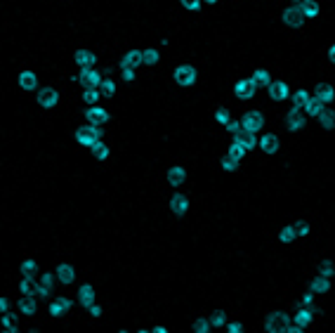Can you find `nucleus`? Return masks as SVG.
<instances>
[{"mask_svg": "<svg viewBox=\"0 0 335 333\" xmlns=\"http://www.w3.org/2000/svg\"><path fill=\"white\" fill-rule=\"evenodd\" d=\"M57 281L59 284H73L76 281V270H73V265H69V262H62V265H57Z\"/></svg>", "mask_w": 335, "mask_h": 333, "instance_id": "17", "label": "nucleus"}, {"mask_svg": "<svg viewBox=\"0 0 335 333\" xmlns=\"http://www.w3.org/2000/svg\"><path fill=\"white\" fill-rule=\"evenodd\" d=\"M312 97L307 90H298V92H293L290 95V102H293V107H298V109H302L305 104H307V99Z\"/></svg>", "mask_w": 335, "mask_h": 333, "instance_id": "37", "label": "nucleus"}, {"mask_svg": "<svg viewBox=\"0 0 335 333\" xmlns=\"http://www.w3.org/2000/svg\"><path fill=\"white\" fill-rule=\"evenodd\" d=\"M100 92H102V97H111V95H116V81H111V78H102Z\"/></svg>", "mask_w": 335, "mask_h": 333, "instance_id": "38", "label": "nucleus"}, {"mask_svg": "<svg viewBox=\"0 0 335 333\" xmlns=\"http://www.w3.org/2000/svg\"><path fill=\"white\" fill-rule=\"evenodd\" d=\"M78 303H81L83 307H88L90 303H95V286H92V284L78 286Z\"/></svg>", "mask_w": 335, "mask_h": 333, "instance_id": "24", "label": "nucleus"}, {"mask_svg": "<svg viewBox=\"0 0 335 333\" xmlns=\"http://www.w3.org/2000/svg\"><path fill=\"white\" fill-rule=\"evenodd\" d=\"M36 102L40 104L43 109H55L59 104V92L55 88H40L36 92Z\"/></svg>", "mask_w": 335, "mask_h": 333, "instance_id": "8", "label": "nucleus"}, {"mask_svg": "<svg viewBox=\"0 0 335 333\" xmlns=\"http://www.w3.org/2000/svg\"><path fill=\"white\" fill-rule=\"evenodd\" d=\"M257 83L253 81V78H241V81L234 83V95L238 99H253L255 95H257Z\"/></svg>", "mask_w": 335, "mask_h": 333, "instance_id": "5", "label": "nucleus"}, {"mask_svg": "<svg viewBox=\"0 0 335 333\" xmlns=\"http://www.w3.org/2000/svg\"><path fill=\"white\" fill-rule=\"evenodd\" d=\"M226 331H229V333H241V331H243V324H241V322H231V324L226 322Z\"/></svg>", "mask_w": 335, "mask_h": 333, "instance_id": "53", "label": "nucleus"}, {"mask_svg": "<svg viewBox=\"0 0 335 333\" xmlns=\"http://www.w3.org/2000/svg\"><path fill=\"white\" fill-rule=\"evenodd\" d=\"M307 126V116H305V111L298 107H293L286 114V128H288L290 133H300V130H305Z\"/></svg>", "mask_w": 335, "mask_h": 333, "instance_id": "4", "label": "nucleus"}, {"mask_svg": "<svg viewBox=\"0 0 335 333\" xmlns=\"http://www.w3.org/2000/svg\"><path fill=\"white\" fill-rule=\"evenodd\" d=\"M281 19H283V24L288 28H302L305 26V14H302V9L298 7H288V9H283V14H281Z\"/></svg>", "mask_w": 335, "mask_h": 333, "instance_id": "10", "label": "nucleus"}, {"mask_svg": "<svg viewBox=\"0 0 335 333\" xmlns=\"http://www.w3.org/2000/svg\"><path fill=\"white\" fill-rule=\"evenodd\" d=\"M17 83H19V88H21V90H26V92H38V90H40V88H38V76H36V71H31V69H26V71L19 73Z\"/></svg>", "mask_w": 335, "mask_h": 333, "instance_id": "12", "label": "nucleus"}, {"mask_svg": "<svg viewBox=\"0 0 335 333\" xmlns=\"http://www.w3.org/2000/svg\"><path fill=\"white\" fill-rule=\"evenodd\" d=\"M168 208H170L172 215L184 217L187 213H189V198L184 196V194H172L170 201H168Z\"/></svg>", "mask_w": 335, "mask_h": 333, "instance_id": "11", "label": "nucleus"}, {"mask_svg": "<svg viewBox=\"0 0 335 333\" xmlns=\"http://www.w3.org/2000/svg\"><path fill=\"white\" fill-rule=\"evenodd\" d=\"M309 291L314 293V296H321V293H328L331 291V279H326V277H314V279L309 281Z\"/></svg>", "mask_w": 335, "mask_h": 333, "instance_id": "23", "label": "nucleus"}, {"mask_svg": "<svg viewBox=\"0 0 335 333\" xmlns=\"http://www.w3.org/2000/svg\"><path fill=\"white\" fill-rule=\"evenodd\" d=\"M0 310H2V312H9V300L5 296L0 298Z\"/></svg>", "mask_w": 335, "mask_h": 333, "instance_id": "55", "label": "nucleus"}, {"mask_svg": "<svg viewBox=\"0 0 335 333\" xmlns=\"http://www.w3.org/2000/svg\"><path fill=\"white\" fill-rule=\"evenodd\" d=\"M224 128H226V133H231V135H238V133L243 130V128H241V121H236V118H231Z\"/></svg>", "mask_w": 335, "mask_h": 333, "instance_id": "49", "label": "nucleus"}, {"mask_svg": "<svg viewBox=\"0 0 335 333\" xmlns=\"http://www.w3.org/2000/svg\"><path fill=\"white\" fill-rule=\"evenodd\" d=\"M203 5H218V0H203Z\"/></svg>", "mask_w": 335, "mask_h": 333, "instance_id": "58", "label": "nucleus"}, {"mask_svg": "<svg viewBox=\"0 0 335 333\" xmlns=\"http://www.w3.org/2000/svg\"><path fill=\"white\" fill-rule=\"evenodd\" d=\"M210 329H213V324H210V317H199V319L194 322V331H196V333H208Z\"/></svg>", "mask_w": 335, "mask_h": 333, "instance_id": "41", "label": "nucleus"}, {"mask_svg": "<svg viewBox=\"0 0 335 333\" xmlns=\"http://www.w3.org/2000/svg\"><path fill=\"white\" fill-rule=\"evenodd\" d=\"M319 123H321V128H326V130H331V128H335V109H324L321 114H319L317 118Z\"/></svg>", "mask_w": 335, "mask_h": 333, "instance_id": "28", "label": "nucleus"}, {"mask_svg": "<svg viewBox=\"0 0 335 333\" xmlns=\"http://www.w3.org/2000/svg\"><path fill=\"white\" fill-rule=\"evenodd\" d=\"M73 81H78L83 88H100L102 73L97 69H81L78 76H73Z\"/></svg>", "mask_w": 335, "mask_h": 333, "instance_id": "6", "label": "nucleus"}, {"mask_svg": "<svg viewBox=\"0 0 335 333\" xmlns=\"http://www.w3.org/2000/svg\"><path fill=\"white\" fill-rule=\"evenodd\" d=\"M90 154L97 159V161H107V159H109V144H104L100 140V142H95L90 147Z\"/></svg>", "mask_w": 335, "mask_h": 333, "instance_id": "29", "label": "nucleus"}, {"mask_svg": "<svg viewBox=\"0 0 335 333\" xmlns=\"http://www.w3.org/2000/svg\"><path fill=\"white\" fill-rule=\"evenodd\" d=\"M120 78L125 83H132L137 78V69H130V66H127V69H120Z\"/></svg>", "mask_w": 335, "mask_h": 333, "instance_id": "48", "label": "nucleus"}, {"mask_svg": "<svg viewBox=\"0 0 335 333\" xmlns=\"http://www.w3.org/2000/svg\"><path fill=\"white\" fill-rule=\"evenodd\" d=\"M298 307H309L312 312H317V300H314V293H312V291H309V293H305V296L300 298Z\"/></svg>", "mask_w": 335, "mask_h": 333, "instance_id": "42", "label": "nucleus"}, {"mask_svg": "<svg viewBox=\"0 0 335 333\" xmlns=\"http://www.w3.org/2000/svg\"><path fill=\"white\" fill-rule=\"evenodd\" d=\"M81 97H83V102H85L88 107H92V104H97V102H100L102 92H100V88H85Z\"/></svg>", "mask_w": 335, "mask_h": 333, "instance_id": "31", "label": "nucleus"}, {"mask_svg": "<svg viewBox=\"0 0 335 333\" xmlns=\"http://www.w3.org/2000/svg\"><path fill=\"white\" fill-rule=\"evenodd\" d=\"M234 140H238V142L243 144L245 149H248V152H250V149H255V147H257V133H238V135H234Z\"/></svg>", "mask_w": 335, "mask_h": 333, "instance_id": "26", "label": "nucleus"}, {"mask_svg": "<svg viewBox=\"0 0 335 333\" xmlns=\"http://www.w3.org/2000/svg\"><path fill=\"white\" fill-rule=\"evenodd\" d=\"M326 109V104L321 102V99H317L314 95L307 99V104L302 107V111H305V116H312V118H319V114Z\"/></svg>", "mask_w": 335, "mask_h": 333, "instance_id": "22", "label": "nucleus"}, {"mask_svg": "<svg viewBox=\"0 0 335 333\" xmlns=\"http://www.w3.org/2000/svg\"><path fill=\"white\" fill-rule=\"evenodd\" d=\"M85 312H88L92 319H100V317H102V305H97V303H90V305L85 307Z\"/></svg>", "mask_w": 335, "mask_h": 333, "instance_id": "50", "label": "nucleus"}, {"mask_svg": "<svg viewBox=\"0 0 335 333\" xmlns=\"http://www.w3.org/2000/svg\"><path fill=\"white\" fill-rule=\"evenodd\" d=\"M326 57H328V62H331V64H335V43H333V45H331V47H328Z\"/></svg>", "mask_w": 335, "mask_h": 333, "instance_id": "54", "label": "nucleus"}, {"mask_svg": "<svg viewBox=\"0 0 335 333\" xmlns=\"http://www.w3.org/2000/svg\"><path fill=\"white\" fill-rule=\"evenodd\" d=\"M293 227H295V234H298V239H302V236H309V232H312V227L307 225V222H293Z\"/></svg>", "mask_w": 335, "mask_h": 333, "instance_id": "46", "label": "nucleus"}, {"mask_svg": "<svg viewBox=\"0 0 335 333\" xmlns=\"http://www.w3.org/2000/svg\"><path fill=\"white\" fill-rule=\"evenodd\" d=\"M253 81L257 83V88H269L274 78L269 76V71H267V69H255V71H253Z\"/></svg>", "mask_w": 335, "mask_h": 333, "instance_id": "27", "label": "nucleus"}, {"mask_svg": "<svg viewBox=\"0 0 335 333\" xmlns=\"http://www.w3.org/2000/svg\"><path fill=\"white\" fill-rule=\"evenodd\" d=\"M73 62H76L78 69H95L97 57H95V52H90V50H76V52H73Z\"/></svg>", "mask_w": 335, "mask_h": 333, "instance_id": "15", "label": "nucleus"}, {"mask_svg": "<svg viewBox=\"0 0 335 333\" xmlns=\"http://www.w3.org/2000/svg\"><path fill=\"white\" fill-rule=\"evenodd\" d=\"M286 322H290L288 315L286 312H279V310H274V312H269V315L264 317V329L269 333H279L283 326H286Z\"/></svg>", "mask_w": 335, "mask_h": 333, "instance_id": "7", "label": "nucleus"}, {"mask_svg": "<svg viewBox=\"0 0 335 333\" xmlns=\"http://www.w3.org/2000/svg\"><path fill=\"white\" fill-rule=\"evenodd\" d=\"M161 62V52L156 47H146L144 50V66H156Z\"/></svg>", "mask_w": 335, "mask_h": 333, "instance_id": "36", "label": "nucleus"}, {"mask_svg": "<svg viewBox=\"0 0 335 333\" xmlns=\"http://www.w3.org/2000/svg\"><path fill=\"white\" fill-rule=\"evenodd\" d=\"M279 135H274V133H264L262 137H260V149H262L264 154H269V156H272V154H276L279 152Z\"/></svg>", "mask_w": 335, "mask_h": 333, "instance_id": "18", "label": "nucleus"}, {"mask_svg": "<svg viewBox=\"0 0 335 333\" xmlns=\"http://www.w3.org/2000/svg\"><path fill=\"white\" fill-rule=\"evenodd\" d=\"M314 97L321 99L324 104H331V102L335 99V88L331 85V83H319L317 90H314Z\"/></svg>", "mask_w": 335, "mask_h": 333, "instance_id": "21", "label": "nucleus"}, {"mask_svg": "<svg viewBox=\"0 0 335 333\" xmlns=\"http://www.w3.org/2000/svg\"><path fill=\"white\" fill-rule=\"evenodd\" d=\"M210 324H213V329H222V326H226V315L222 312V310L213 312V317H210Z\"/></svg>", "mask_w": 335, "mask_h": 333, "instance_id": "43", "label": "nucleus"}, {"mask_svg": "<svg viewBox=\"0 0 335 333\" xmlns=\"http://www.w3.org/2000/svg\"><path fill=\"white\" fill-rule=\"evenodd\" d=\"M71 298H57V300H52L50 303V315L52 317H64L69 310H71Z\"/></svg>", "mask_w": 335, "mask_h": 333, "instance_id": "20", "label": "nucleus"}, {"mask_svg": "<svg viewBox=\"0 0 335 333\" xmlns=\"http://www.w3.org/2000/svg\"><path fill=\"white\" fill-rule=\"evenodd\" d=\"M241 128L245 133H260L264 128V114L262 111H248L241 118Z\"/></svg>", "mask_w": 335, "mask_h": 333, "instance_id": "3", "label": "nucleus"}, {"mask_svg": "<svg viewBox=\"0 0 335 333\" xmlns=\"http://www.w3.org/2000/svg\"><path fill=\"white\" fill-rule=\"evenodd\" d=\"M36 286H38V281H36V277H31V274H24V279L19 281V291H21V296H26V293H36Z\"/></svg>", "mask_w": 335, "mask_h": 333, "instance_id": "30", "label": "nucleus"}, {"mask_svg": "<svg viewBox=\"0 0 335 333\" xmlns=\"http://www.w3.org/2000/svg\"><path fill=\"white\" fill-rule=\"evenodd\" d=\"M85 121H88V123H95V126H104V123L109 121V111L97 107V104H92V107H88V111H85Z\"/></svg>", "mask_w": 335, "mask_h": 333, "instance_id": "14", "label": "nucleus"}, {"mask_svg": "<svg viewBox=\"0 0 335 333\" xmlns=\"http://www.w3.org/2000/svg\"><path fill=\"white\" fill-rule=\"evenodd\" d=\"M226 154H231V156H234V159H238V161H243L245 159V154H248V149H245L243 144L238 142V140H234V142L229 144V152Z\"/></svg>", "mask_w": 335, "mask_h": 333, "instance_id": "35", "label": "nucleus"}, {"mask_svg": "<svg viewBox=\"0 0 335 333\" xmlns=\"http://www.w3.org/2000/svg\"><path fill=\"white\" fill-rule=\"evenodd\" d=\"M267 92H269V99L272 102H286V99H290V85L286 81H272V85L267 88Z\"/></svg>", "mask_w": 335, "mask_h": 333, "instance_id": "9", "label": "nucleus"}, {"mask_svg": "<svg viewBox=\"0 0 335 333\" xmlns=\"http://www.w3.org/2000/svg\"><path fill=\"white\" fill-rule=\"evenodd\" d=\"M165 180H168V184H170L172 189L182 187V184L187 182V170H184V166H172V168H168Z\"/></svg>", "mask_w": 335, "mask_h": 333, "instance_id": "13", "label": "nucleus"}, {"mask_svg": "<svg viewBox=\"0 0 335 333\" xmlns=\"http://www.w3.org/2000/svg\"><path fill=\"white\" fill-rule=\"evenodd\" d=\"M180 5L187 12H199L201 7H203V0H180Z\"/></svg>", "mask_w": 335, "mask_h": 333, "instance_id": "45", "label": "nucleus"}, {"mask_svg": "<svg viewBox=\"0 0 335 333\" xmlns=\"http://www.w3.org/2000/svg\"><path fill=\"white\" fill-rule=\"evenodd\" d=\"M293 2H295V5H293V7H302V5H307V2H309V0H293Z\"/></svg>", "mask_w": 335, "mask_h": 333, "instance_id": "57", "label": "nucleus"}, {"mask_svg": "<svg viewBox=\"0 0 335 333\" xmlns=\"http://www.w3.org/2000/svg\"><path fill=\"white\" fill-rule=\"evenodd\" d=\"M73 137H76V142H78V144H83V147H88V149H90L92 144L100 142L102 137H104V130H102V126H95V123H85V126L76 128Z\"/></svg>", "mask_w": 335, "mask_h": 333, "instance_id": "1", "label": "nucleus"}, {"mask_svg": "<svg viewBox=\"0 0 335 333\" xmlns=\"http://www.w3.org/2000/svg\"><path fill=\"white\" fill-rule=\"evenodd\" d=\"M19 270H21V274H31V277H36L38 272V262L33 260V258H26V260L19 265Z\"/></svg>", "mask_w": 335, "mask_h": 333, "instance_id": "40", "label": "nucleus"}, {"mask_svg": "<svg viewBox=\"0 0 335 333\" xmlns=\"http://www.w3.org/2000/svg\"><path fill=\"white\" fill-rule=\"evenodd\" d=\"M36 293H26V296H21V300H19V312L21 315H28L33 317L38 310V303H36Z\"/></svg>", "mask_w": 335, "mask_h": 333, "instance_id": "19", "label": "nucleus"}, {"mask_svg": "<svg viewBox=\"0 0 335 333\" xmlns=\"http://www.w3.org/2000/svg\"><path fill=\"white\" fill-rule=\"evenodd\" d=\"M314 315H317V312H312L309 307H298V312H295V317H293V322H298L302 329H307V326L314 322Z\"/></svg>", "mask_w": 335, "mask_h": 333, "instance_id": "25", "label": "nucleus"}, {"mask_svg": "<svg viewBox=\"0 0 335 333\" xmlns=\"http://www.w3.org/2000/svg\"><path fill=\"white\" fill-rule=\"evenodd\" d=\"M298 239V234H295V227L293 225H286V227H281L279 229V241L281 243H293Z\"/></svg>", "mask_w": 335, "mask_h": 333, "instance_id": "32", "label": "nucleus"}, {"mask_svg": "<svg viewBox=\"0 0 335 333\" xmlns=\"http://www.w3.org/2000/svg\"><path fill=\"white\" fill-rule=\"evenodd\" d=\"M50 291H52V288L38 281V286H36V296H38V298H47V296H50Z\"/></svg>", "mask_w": 335, "mask_h": 333, "instance_id": "52", "label": "nucleus"}, {"mask_svg": "<svg viewBox=\"0 0 335 333\" xmlns=\"http://www.w3.org/2000/svg\"><path fill=\"white\" fill-rule=\"evenodd\" d=\"M238 159H234L231 154H224L222 156V161H220V166H222V170H226V172H234V170H238Z\"/></svg>", "mask_w": 335, "mask_h": 333, "instance_id": "34", "label": "nucleus"}, {"mask_svg": "<svg viewBox=\"0 0 335 333\" xmlns=\"http://www.w3.org/2000/svg\"><path fill=\"white\" fill-rule=\"evenodd\" d=\"M151 331H154V333H168V329H165V326H161V324H158V326H154Z\"/></svg>", "mask_w": 335, "mask_h": 333, "instance_id": "56", "label": "nucleus"}, {"mask_svg": "<svg viewBox=\"0 0 335 333\" xmlns=\"http://www.w3.org/2000/svg\"><path fill=\"white\" fill-rule=\"evenodd\" d=\"M231 121V114L226 111V109H218L215 111V123H220V126H226Z\"/></svg>", "mask_w": 335, "mask_h": 333, "instance_id": "47", "label": "nucleus"}, {"mask_svg": "<svg viewBox=\"0 0 335 333\" xmlns=\"http://www.w3.org/2000/svg\"><path fill=\"white\" fill-rule=\"evenodd\" d=\"M172 78H175V83H177L180 88H191V85H196V81H199V71H196V66H191V64H180V66L172 71Z\"/></svg>", "mask_w": 335, "mask_h": 333, "instance_id": "2", "label": "nucleus"}, {"mask_svg": "<svg viewBox=\"0 0 335 333\" xmlns=\"http://www.w3.org/2000/svg\"><path fill=\"white\" fill-rule=\"evenodd\" d=\"M0 324H2V329H5V331H17V317L12 315V312H2V322H0Z\"/></svg>", "mask_w": 335, "mask_h": 333, "instance_id": "39", "label": "nucleus"}, {"mask_svg": "<svg viewBox=\"0 0 335 333\" xmlns=\"http://www.w3.org/2000/svg\"><path fill=\"white\" fill-rule=\"evenodd\" d=\"M144 64V50H127L123 54V59H120V69H137V66H142Z\"/></svg>", "mask_w": 335, "mask_h": 333, "instance_id": "16", "label": "nucleus"}, {"mask_svg": "<svg viewBox=\"0 0 335 333\" xmlns=\"http://www.w3.org/2000/svg\"><path fill=\"white\" fill-rule=\"evenodd\" d=\"M302 14H305V19H317L319 17V12H321V7H319V2L317 0H309L307 5H302Z\"/></svg>", "mask_w": 335, "mask_h": 333, "instance_id": "33", "label": "nucleus"}, {"mask_svg": "<svg viewBox=\"0 0 335 333\" xmlns=\"http://www.w3.org/2000/svg\"><path fill=\"white\" fill-rule=\"evenodd\" d=\"M281 331H283V333H302L305 329H302V326H300L298 322H293V324H290V322H286V326H283Z\"/></svg>", "mask_w": 335, "mask_h": 333, "instance_id": "51", "label": "nucleus"}, {"mask_svg": "<svg viewBox=\"0 0 335 333\" xmlns=\"http://www.w3.org/2000/svg\"><path fill=\"white\" fill-rule=\"evenodd\" d=\"M319 274H321V277H326V279H333V277H335V265L331 260H324V262H321Z\"/></svg>", "mask_w": 335, "mask_h": 333, "instance_id": "44", "label": "nucleus"}]
</instances>
